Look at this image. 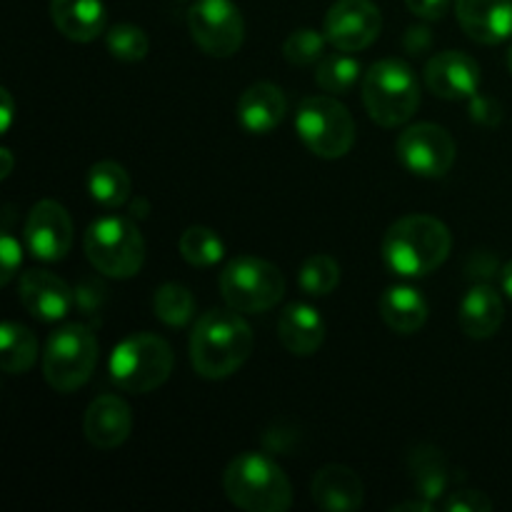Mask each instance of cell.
Wrapping results in <instances>:
<instances>
[{
	"mask_svg": "<svg viewBox=\"0 0 512 512\" xmlns=\"http://www.w3.org/2000/svg\"><path fill=\"white\" fill-rule=\"evenodd\" d=\"M220 293L238 313H265L285 295V278L278 265L255 255H238L220 273Z\"/></svg>",
	"mask_w": 512,
	"mask_h": 512,
	"instance_id": "cell-9",
	"label": "cell"
},
{
	"mask_svg": "<svg viewBox=\"0 0 512 512\" xmlns=\"http://www.w3.org/2000/svg\"><path fill=\"white\" fill-rule=\"evenodd\" d=\"M105 45H108V53L115 60H123V63H138L150 50V40L145 35V30L133 23L113 25L105 33Z\"/></svg>",
	"mask_w": 512,
	"mask_h": 512,
	"instance_id": "cell-31",
	"label": "cell"
},
{
	"mask_svg": "<svg viewBox=\"0 0 512 512\" xmlns=\"http://www.w3.org/2000/svg\"><path fill=\"white\" fill-rule=\"evenodd\" d=\"M458 323L468 338H493L505 323V305L498 290L490 288V285L485 283L473 285V288L463 295V300H460Z\"/></svg>",
	"mask_w": 512,
	"mask_h": 512,
	"instance_id": "cell-21",
	"label": "cell"
},
{
	"mask_svg": "<svg viewBox=\"0 0 512 512\" xmlns=\"http://www.w3.org/2000/svg\"><path fill=\"white\" fill-rule=\"evenodd\" d=\"M298 283L313 298H325L333 293L340 283V265L333 255L315 253L305 258L298 270Z\"/></svg>",
	"mask_w": 512,
	"mask_h": 512,
	"instance_id": "cell-30",
	"label": "cell"
},
{
	"mask_svg": "<svg viewBox=\"0 0 512 512\" xmlns=\"http://www.w3.org/2000/svg\"><path fill=\"white\" fill-rule=\"evenodd\" d=\"M278 338L288 353L298 355V358H310L325 343L323 315L308 303H290L280 313Z\"/></svg>",
	"mask_w": 512,
	"mask_h": 512,
	"instance_id": "cell-19",
	"label": "cell"
},
{
	"mask_svg": "<svg viewBox=\"0 0 512 512\" xmlns=\"http://www.w3.org/2000/svg\"><path fill=\"white\" fill-rule=\"evenodd\" d=\"M383 30V15L370 0H338L325 15L323 33L333 48L345 50V53H358Z\"/></svg>",
	"mask_w": 512,
	"mask_h": 512,
	"instance_id": "cell-12",
	"label": "cell"
},
{
	"mask_svg": "<svg viewBox=\"0 0 512 512\" xmlns=\"http://www.w3.org/2000/svg\"><path fill=\"white\" fill-rule=\"evenodd\" d=\"M288 113L285 93L273 83H255L240 95L238 123L250 135H268L283 123Z\"/></svg>",
	"mask_w": 512,
	"mask_h": 512,
	"instance_id": "cell-18",
	"label": "cell"
},
{
	"mask_svg": "<svg viewBox=\"0 0 512 512\" xmlns=\"http://www.w3.org/2000/svg\"><path fill=\"white\" fill-rule=\"evenodd\" d=\"M0 98H3V133L10 128V118H13V100H10L8 90H0Z\"/></svg>",
	"mask_w": 512,
	"mask_h": 512,
	"instance_id": "cell-40",
	"label": "cell"
},
{
	"mask_svg": "<svg viewBox=\"0 0 512 512\" xmlns=\"http://www.w3.org/2000/svg\"><path fill=\"white\" fill-rule=\"evenodd\" d=\"M380 318L393 333L413 335L428 323V300L410 285H393L380 295Z\"/></svg>",
	"mask_w": 512,
	"mask_h": 512,
	"instance_id": "cell-23",
	"label": "cell"
},
{
	"mask_svg": "<svg viewBox=\"0 0 512 512\" xmlns=\"http://www.w3.org/2000/svg\"><path fill=\"white\" fill-rule=\"evenodd\" d=\"M98 365V340L88 325L70 323L55 330L43 350V375L58 393L83 388Z\"/></svg>",
	"mask_w": 512,
	"mask_h": 512,
	"instance_id": "cell-7",
	"label": "cell"
},
{
	"mask_svg": "<svg viewBox=\"0 0 512 512\" xmlns=\"http://www.w3.org/2000/svg\"><path fill=\"white\" fill-rule=\"evenodd\" d=\"M360 73H363V65L358 58L348 55L345 50L340 53L325 55L318 63L315 70V83L330 95H345L358 85Z\"/></svg>",
	"mask_w": 512,
	"mask_h": 512,
	"instance_id": "cell-27",
	"label": "cell"
},
{
	"mask_svg": "<svg viewBox=\"0 0 512 512\" xmlns=\"http://www.w3.org/2000/svg\"><path fill=\"white\" fill-rule=\"evenodd\" d=\"M50 18L60 35L90 43L105 30V5L103 0H50Z\"/></svg>",
	"mask_w": 512,
	"mask_h": 512,
	"instance_id": "cell-22",
	"label": "cell"
},
{
	"mask_svg": "<svg viewBox=\"0 0 512 512\" xmlns=\"http://www.w3.org/2000/svg\"><path fill=\"white\" fill-rule=\"evenodd\" d=\"M130 175L115 160H100L88 170V193L100 208L115 210L130 200Z\"/></svg>",
	"mask_w": 512,
	"mask_h": 512,
	"instance_id": "cell-25",
	"label": "cell"
},
{
	"mask_svg": "<svg viewBox=\"0 0 512 512\" xmlns=\"http://www.w3.org/2000/svg\"><path fill=\"white\" fill-rule=\"evenodd\" d=\"M508 70L512 73V45H510V50H508Z\"/></svg>",
	"mask_w": 512,
	"mask_h": 512,
	"instance_id": "cell-43",
	"label": "cell"
},
{
	"mask_svg": "<svg viewBox=\"0 0 512 512\" xmlns=\"http://www.w3.org/2000/svg\"><path fill=\"white\" fill-rule=\"evenodd\" d=\"M470 118L475 123L493 128V125H498L503 120V108L493 98H485V95L478 93L470 98Z\"/></svg>",
	"mask_w": 512,
	"mask_h": 512,
	"instance_id": "cell-35",
	"label": "cell"
},
{
	"mask_svg": "<svg viewBox=\"0 0 512 512\" xmlns=\"http://www.w3.org/2000/svg\"><path fill=\"white\" fill-rule=\"evenodd\" d=\"M500 283H503L505 295L512 300V260L510 263H505L503 270H500Z\"/></svg>",
	"mask_w": 512,
	"mask_h": 512,
	"instance_id": "cell-41",
	"label": "cell"
},
{
	"mask_svg": "<svg viewBox=\"0 0 512 512\" xmlns=\"http://www.w3.org/2000/svg\"><path fill=\"white\" fill-rule=\"evenodd\" d=\"M85 258L108 278H133L145 263V240L138 225L123 215L98 218L83 238Z\"/></svg>",
	"mask_w": 512,
	"mask_h": 512,
	"instance_id": "cell-6",
	"label": "cell"
},
{
	"mask_svg": "<svg viewBox=\"0 0 512 512\" xmlns=\"http://www.w3.org/2000/svg\"><path fill=\"white\" fill-rule=\"evenodd\" d=\"M38 360V338L20 323H3L0 328V368L8 375H23Z\"/></svg>",
	"mask_w": 512,
	"mask_h": 512,
	"instance_id": "cell-26",
	"label": "cell"
},
{
	"mask_svg": "<svg viewBox=\"0 0 512 512\" xmlns=\"http://www.w3.org/2000/svg\"><path fill=\"white\" fill-rule=\"evenodd\" d=\"M410 478H413L415 490H418V498L430 500V503H438L440 498L448 490V460L433 445H418V448L410 453L408 458Z\"/></svg>",
	"mask_w": 512,
	"mask_h": 512,
	"instance_id": "cell-24",
	"label": "cell"
},
{
	"mask_svg": "<svg viewBox=\"0 0 512 512\" xmlns=\"http://www.w3.org/2000/svg\"><path fill=\"white\" fill-rule=\"evenodd\" d=\"M430 43H433V38H430L428 28H410L408 35H405V48L413 55L425 53L430 48Z\"/></svg>",
	"mask_w": 512,
	"mask_h": 512,
	"instance_id": "cell-38",
	"label": "cell"
},
{
	"mask_svg": "<svg viewBox=\"0 0 512 512\" xmlns=\"http://www.w3.org/2000/svg\"><path fill=\"white\" fill-rule=\"evenodd\" d=\"M383 260L403 278H423L435 273L453 250V235L443 220L433 215H405L395 220L383 238Z\"/></svg>",
	"mask_w": 512,
	"mask_h": 512,
	"instance_id": "cell-2",
	"label": "cell"
},
{
	"mask_svg": "<svg viewBox=\"0 0 512 512\" xmlns=\"http://www.w3.org/2000/svg\"><path fill=\"white\" fill-rule=\"evenodd\" d=\"M178 250L185 263H190L193 268H210V265L223 260L225 243L218 238L215 230L203 228V225H193V228H188L180 235Z\"/></svg>",
	"mask_w": 512,
	"mask_h": 512,
	"instance_id": "cell-29",
	"label": "cell"
},
{
	"mask_svg": "<svg viewBox=\"0 0 512 512\" xmlns=\"http://www.w3.org/2000/svg\"><path fill=\"white\" fill-rule=\"evenodd\" d=\"M395 153L405 170L420 178H443L455 163L453 135L435 123H418L398 135Z\"/></svg>",
	"mask_w": 512,
	"mask_h": 512,
	"instance_id": "cell-11",
	"label": "cell"
},
{
	"mask_svg": "<svg viewBox=\"0 0 512 512\" xmlns=\"http://www.w3.org/2000/svg\"><path fill=\"white\" fill-rule=\"evenodd\" d=\"M0 260H3V275H0V283L8 285L10 280L18 275L20 263H23V250H20V243L8 233V230H5L3 240H0Z\"/></svg>",
	"mask_w": 512,
	"mask_h": 512,
	"instance_id": "cell-34",
	"label": "cell"
},
{
	"mask_svg": "<svg viewBox=\"0 0 512 512\" xmlns=\"http://www.w3.org/2000/svg\"><path fill=\"white\" fill-rule=\"evenodd\" d=\"M363 103L370 118L383 128H398L415 115L420 105V83L403 60L385 58L363 75Z\"/></svg>",
	"mask_w": 512,
	"mask_h": 512,
	"instance_id": "cell-4",
	"label": "cell"
},
{
	"mask_svg": "<svg viewBox=\"0 0 512 512\" xmlns=\"http://www.w3.org/2000/svg\"><path fill=\"white\" fill-rule=\"evenodd\" d=\"M310 493L318 508L330 512H353L363 508L365 490L358 473L345 465H325L315 473Z\"/></svg>",
	"mask_w": 512,
	"mask_h": 512,
	"instance_id": "cell-20",
	"label": "cell"
},
{
	"mask_svg": "<svg viewBox=\"0 0 512 512\" xmlns=\"http://www.w3.org/2000/svg\"><path fill=\"white\" fill-rule=\"evenodd\" d=\"M435 510V503H430V500H413V503H400L395 505L393 512H433Z\"/></svg>",
	"mask_w": 512,
	"mask_h": 512,
	"instance_id": "cell-39",
	"label": "cell"
},
{
	"mask_svg": "<svg viewBox=\"0 0 512 512\" xmlns=\"http://www.w3.org/2000/svg\"><path fill=\"white\" fill-rule=\"evenodd\" d=\"M173 365L175 355L168 340L153 333H135L115 345L110 355V378L125 393L145 395L170 378Z\"/></svg>",
	"mask_w": 512,
	"mask_h": 512,
	"instance_id": "cell-5",
	"label": "cell"
},
{
	"mask_svg": "<svg viewBox=\"0 0 512 512\" xmlns=\"http://www.w3.org/2000/svg\"><path fill=\"white\" fill-rule=\"evenodd\" d=\"M0 155L5 158V168H3V178H8L10 175V168H13V158H10V150H0Z\"/></svg>",
	"mask_w": 512,
	"mask_h": 512,
	"instance_id": "cell-42",
	"label": "cell"
},
{
	"mask_svg": "<svg viewBox=\"0 0 512 512\" xmlns=\"http://www.w3.org/2000/svg\"><path fill=\"white\" fill-rule=\"evenodd\" d=\"M253 353V330L243 313L213 308L195 323L190 335V363L205 380L230 378Z\"/></svg>",
	"mask_w": 512,
	"mask_h": 512,
	"instance_id": "cell-1",
	"label": "cell"
},
{
	"mask_svg": "<svg viewBox=\"0 0 512 512\" xmlns=\"http://www.w3.org/2000/svg\"><path fill=\"white\" fill-rule=\"evenodd\" d=\"M85 438L98 450H115L133 433V413L120 395H100L88 405L83 418Z\"/></svg>",
	"mask_w": 512,
	"mask_h": 512,
	"instance_id": "cell-16",
	"label": "cell"
},
{
	"mask_svg": "<svg viewBox=\"0 0 512 512\" xmlns=\"http://www.w3.org/2000/svg\"><path fill=\"white\" fill-rule=\"evenodd\" d=\"M405 5H408L410 13L418 15V18L440 20L448 13L450 0H405Z\"/></svg>",
	"mask_w": 512,
	"mask_h": 512,
	"instance_id": "cell-36",
	"label": "cell"
},
{
	"mask_svg": "<svg viewBox=\"0 0 512 512\" xmlns=\"http://www.w3.org/2000/svg\"><path fill=\"white\" fill-rule=\"evenodd\" d=\"M25 245L30 253L45 263L63 260L73 248L75 228L68 210L55 200H40L25 220Z\"/></svg>",
	"mask_w": 512,
	"mask_h": 512,
	"instance_id": "cell-13",
	"label": "cell"
},
{
	"mask_svg": "<svg viewBox=\"0 0 512 512\" xmlns=\"http://www.w3.org/2000/svg\"><path fill=\"white\" fill-rule=\"evenodd\" d=\"M455 15L475 43L498 45L512 35V0H455Z\"/></svg>",
	"mask_w": 512,
	"mask_h": 512,
	"instance_id": "cell-17",
	"label": "cell"
},
{
	"mask_svg": "<svg viewBox=\"0 0 512 512\" xmlns=\"http://www.w3.org/2000/svg\"><path fill=\"white\" fill-rule=\"evenodd\" d=\"M325 33L313 28H298L283 40V58L290 65H313L325 58Z\"/></svg>",
	"mask_w": 512,
	"mask_h": 512,
	"instance_id": "cell-32",
	"label": "cell"
},
{
	"mask_svg": "<svg viewBox=\"0 0 512 512\" xmlns=\"http://www.w3.org/2000/svg\"><path fill=\"white\" fill-rule=\"evenodd\" d=\"M440 508L445 512H490L493 500L480 490H458V493H450L440 503Z\"/></svg>",
	"mask_w": 512,
	"mask_h": 512,
	"instance_id": "cell-33",
	"label": "cell"
},
{
	"mask_svg": "<svg viewBox=\"0 0 512 512\" xmlns=\"http://www.w3.org/2000/svg\"><path fill=\"white\" fill-rule=\"evenodd\" d=\"M195 45L210 58H233L245 40V20L233 0H195L188 10Z\"/></svg>",
	"mask_w": 512,
	"mask_h": 512,
	"instance_id": "cell-10",
	"label": "cell"
},
{
	"mask_svg": "<svg viewBox=\"0 0 512 512\" xmlns=\"http://www.w3.org/2000/svg\"><path fill=\"white\" fill-rule=\"evenodd\" d=\"M20 303L33 318L55 323L70 313L75 290L50 270H28L20 278Z\"/></svg>",
	"mask_w": 512,
	"mask_h": 512,
	"instance_id": "cell-15",
	"label": "cell"
},
{
	"mask_svg": "<svg viewBox=\"0 0 512 512\" xmlns=\"http://www.w3.org/2000/svg\"><path fill=\"white\" fill-rule=\"evenodd\" d=\"M223 490L230 503L248 512H285L293 505V485L265 453H240L223 473Z\"/></svg>",
	"mask_w": 512,
	"mask_h": 512,
	"instance_id": "cell-3",
	"label": "cell"
},
{
	"mask_svg": "<svg viewBox=\"0 0 512 512\" xmlns=\"http://www.w3.org/2000/svg\"><path fill=\"white\" fill-rule=\"evenodd\" d=\"M75 293H78L75 298H78L80 310H83L85 315H93V310H98L100 303H103V295H98L103 293V290L93 288V285H83V288H78Z\"/></svg>",
	"mask_w": 512,
	"mask_h": 512,
	"instance_id": "cell-37",
	"label": "cell"
},
{
	"mask_svg": "<svg viewBox=\"0 0 512 512\" xmlns=\"http://www.w3.org/2000/svg\"><path fill=\"white\" fill-rule=\"evenodd\" d=\"M295 130L305 148L325 160H338L355 143V120L333 95L305 98L295 110Z\"/></svg>",
	"mask_w": 512,
	"mask_h": 512,
	"instance_id": "cell-8",
	"label": "cell"
},
{
	"mask_svg": "<svg viewBox=\"0 0 512 512\" xmlns=\"http://www.w3.org/2000/svg\"><path fill=\"white\" fill-rule=\"evenodd\" d=\"M153 310L160 323L170 325V328H183L193 320L195 298L185 285L165 283L155 290Z\"/></svg>",
	"mask_w": 512,
	"mask_h": 512,
	"instance_id": "cell-28",
	"label": "cell"
},
{
	"mask_svg": "<svg viewBox=\"0 0 512 512\" xmlns=\"http://www.w3.org/2000/svg\"><path fill=\"white\" fill-rule=\"evenodd\" d=\"M480 80V65L460 50H443L425 65V85L445 100H470L478 95Z\"/></svg>",
	"mask_w": 512,
	"mask_h": 512,
	"instance_id": "cell-14",
	"label": "cell"
}]
</instances>
